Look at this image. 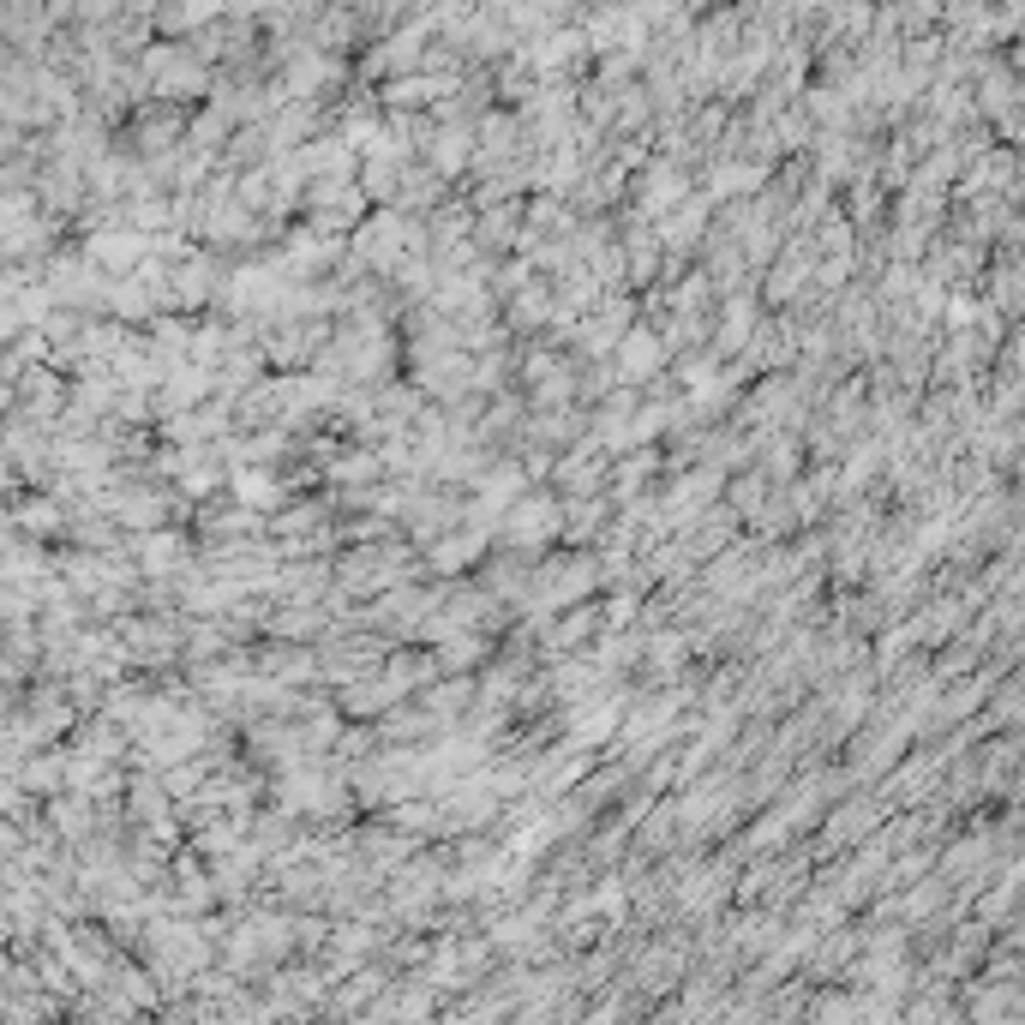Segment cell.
I'll return each mask as SVG.
<instances>
[{
  "mask_svg": "<svg viewBox=\"0 0 1025 1025\" xmlns=\"http://www.w3.org/2000/svg\"><path fill=\"white\" fill-rule=\"evenodd\" d=\"M552 528H558V510H552L546 498H528V504L510 516V528H504V534H510L516 546H534V540H546Z\"/></svg>",
  "mask_w": 1025,
  "mask_h": 1025,
  "instance_id": "obj_1",
  "label": "cell"
},
{
  "mask_svg": "<svg viewBox=\"0 0 1025 1025\" xmlns=\"http://www.w3.org/2000/svg\"><path fill=\"white\" fill-rule=\"evenodd\" d=\"M660 366V342L648 336V330H636L630 342H624V372H654Z\"/></svg>",
  "mask_w": 1025,
  "mask_h": 1025,
  "instance_id": "obj_2",
  "label": "cell"
},
{
  "mask_svg": "<svg viewBox=\"0 0 1025 1025\" xmlns=\"http://www.w3.org/2000/svg\"><path fill=\"white\" fill-rule=\"evenodd\" d=\"M240 498H246V504H276L282 486H276L270 474H240Z\"/></svg>",
  "mask_w": 1025,
  "mask_h": 1025,
  "instance_id": "obj_3",
  "label": "cell"
}]
</instances>
